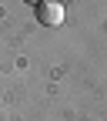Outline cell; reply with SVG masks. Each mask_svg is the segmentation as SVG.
<instances>
[{"mask_svg":"<svg viewBox=\"0 0 107 121\" xmlns=\"http://www.w3.org/2000/svg\"><path fill=\"white\" fill-rule=\"evenodd\" d=\"M34 10H37V20L44 27H60L64 24V4H60V0H44Z\"/></svg>","mask_w":107,"mask_h":121,"instance_id":"cell-1","label":"cell"},{"mask_svg":"<svg viewBox=\"0 0 107 121\" xmlns=\"http://www.w3.org/2000/svg\"><path fill=\"white\" fill-rule=\"evenodd\" d=\"M27 4H34V7H37V4H44V0H27Z\"/></svg>","mask_w":107,"mask_h":121,"instance_id":"cell-2","label":"cell"},{"mask_svg":"<svg viewBox=\"0 0 107 121\" xmlns=\"http://www.w3.org/2000/svg\"><path fill=\"white\" fill-rule=\"evenodd\" d=\"M60 4H64V0H60Z\"/></svg>","mask_w":107,"mask_h":121,"instance_id":"cell-3","label":"cell"}]
</instances>
